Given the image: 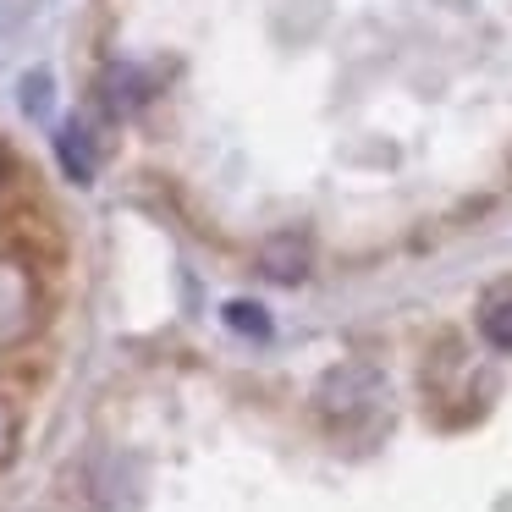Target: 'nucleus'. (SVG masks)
Wrapping results in <instances>:
<instances>
[{
  "mask_svg": "<svg viewBox=\"0 0 512 512\" xmlns=\"http://www.w3.org/2000/svg\"><path fill=\"white\" fill-rule=\"evenodd\" d=\"M39 331V276L28 259L6 254L0 259V353L23 347Z\"/></svg>",
  "mask_w": 512,
  "mask_h": 512,
  "instance_id": "obj_1",
  "label": "nucleus"
},
{
  "mask_svg": "<svg viewBox=\"0 0 512 512\" xmlns=\"http://www.w3.org/2000/svg\"><path fill=\"white\" fill-rule=\"evenodd\" d=\"M380 397H386V386H380L375 369H369V364H347V369H336V375H325L320 413L336 424V430H347V424L369 419V413L380 408Z\"/></svg>",
  "mask_w": 512,
  "mask_h": 512,
  "instance_id": "obj_2",
  "label": "nucleus"
},
{
  "mask_svg": "<svg viewBox=\"0 0 512 512\" xmlns=\"http://www.w3.org/2000/svg\"><path fill=\"white\" fill-rule=\"evenodd\" d=\"M265 270L276 281H303V270H309V248L292 243V237H281V243L265 248Z\"/></svg>",
  "mask_w": 512,
  "mask_h": 512,
  "instance_id": "obj_3",
  "label": "nucleus"
},
{
  "mask_svg": "<svg viewBox=\"0 0 512 512\" xmlns=\"http://www.w3.org/2000/svg\"><path fill=\"white\" fill-rule=\"evenodd\" d=\"M479 331H485V342H496L501 353H512V298H485Z\"/></svg>",
  "mask_w": 512,
  "mask_h": 512,
  "instance_id": "obj_4",
  "label": "nucleus"
},
{
  "mask_svg": "<svg viewBox=\"0 0 512 512\" xmlns=\"http://www.w3.org/2000/svg\"><path fill=\"white\" fill-rule=\"evenodd\" d=\"M61 160H67L72 182L94 177V155H89V133H83V127H67V133H61Z\"/></svg>",
  "mask_w": 512,
  "mask_h": 512,
  "instance_id": "obj_5",
  "label": "nucleus"
},
{
  "mask_svg": "<svg viewBox=\"0 0 512 512\" xmlns=\"http://www.w3.org/2000/svg\"><path fill=\"white\" fill-rule=\"evenodd\" d=\"M226 320H232L237 331H265V320H259L254 303H232V309H226Z\"/></svg>",
  "mask_w": 512,
  "mask_h": 512,
  "instance_id": "obj_6",
  "label": "nucleus"
},
{
  "mask_svg": "<svg viewBox=\"0 0 512 512\" xmlns=\"http://www.w3.org/2000/svg\"><path fill=\"white\" fill-rule=\"evenodd\" d=\"M12 446H17V413L6 408V402H0V463L12 457Z\"/></svg>",
  "mask_w": 512,
  "mask_h": 512,
  "instance_id": "obj_7",
  "label": "nucleus"
},
{
  "mask_svg": "<svg viewBox=\"0 0 512 512\" xmlns=\"http://www.w3.org/2000/svg\"><path fill=\"white\" fill-rule=\"evenodd\" d=\"M6 188H12V171H6V160H0V199H6Z\"/></svg>",
  "mask_w": 512,
  "mask_h": 512,
  "instance_id": "obj_8",
  "label": "nucleus"
}]
</instances>
